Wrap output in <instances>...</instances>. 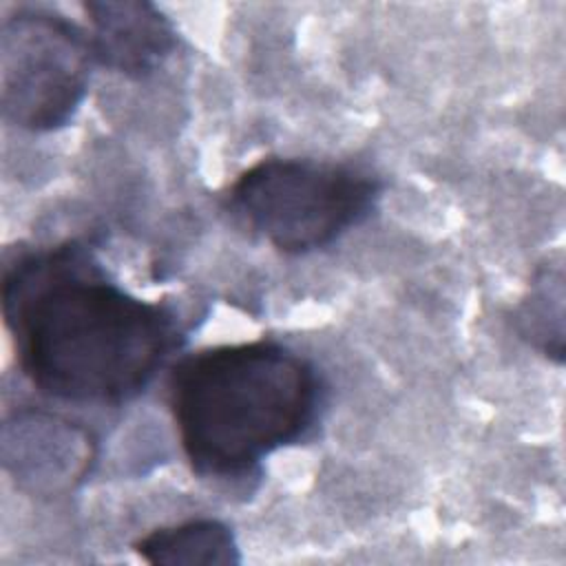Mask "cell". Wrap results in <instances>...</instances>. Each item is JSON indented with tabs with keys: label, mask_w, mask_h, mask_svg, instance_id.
<instances>
[{
	"label": "cell",
	"mask_w": 566,
	"mask_h": 566,
	"mask_svg": "<svg viewBox=\"0 0 566 566\" xmlns=\"http://www.w3.org/2000/svg\"><path fill=\"white\" fill-rule=\"evenodd\" d=\"M2 318L27 380L77 405L137 398L184 340L172 307L124 290L77 239L4 265Z\"/></svg>",
	"instance_id": "obj_1"
},
{
	"label": "cell",
	"mask_w": 566,
	"mask_h": 566,
	"mask_svg": "<svg viewBox=\"0 0 566 566\" xmlns=\"http://www.w3.org/2000/svg\"><path fill=\"white\" fill-rule=\"evenodd\" d=\"M327 391L312 360L274 340L217 345L170 371L168 405L199 478L239 480L279 449L307 440Z\"/></svg>",
	"instance_id": "obj_2"
},
{
	"label": "cell",
	"mask_w": 566,
	"mask_h": 566,
	"mask_svg": "<svg viewBox=\"0 0 566 566\" xmlns=\"http://www.w3.org/2000/svg\"><path fill=\"white\" fill-rule=\"evenodd\" d=\"M382 181L369 170L310 157H265L228 190L230 212L290 256L323 250L371 217Z\"/></svg>",
	"instance_id": "obj_3"
},
{
	"label": "cell",
	"mask_w": 566,
	"mask_h": 566,
	"mask_svg": "<svg viewBox=\"0 0 566 566\" xmlns=\"http://www.w3.org/2000/svg\"><path fill=\"white\" fill-rule=\"evenodd\" d=\"M95 62L91 38L69 18L20 7L0 27V111L27 133H51L80 111Z\"/></svg>",
	"instance_id": "obj_4"
},
{
	"label": "cell",
	"mask_w": 566,
	"mask_h": 566,
	"mask_svg": "<svg viewBox=\"0 0 566 566\" xmlns=\"http://www.w3.org/2000/svg\"><path fill=\"white\" fill-rule=\"evenodd\" d=\"M93 433L57 413L22 409L4 422L2 460L15 484L35 495L73 491L93 469Z\"/></svg>",
	"instance_id": "obj_5"
},
{
	"label": "cell",
	"mask_w": 566,
	"mask_h": 566,
	"mask_svg": "<svg viewBox=\"0 0 566 566\" xmlns=\"http://www.w3.org/2000/svg\"><path fill=\"white\" fill-rule=\"evenodd\" d=\"M95 62L130 80L155 73L177 49L172 20L146 0L84 4Z\"/></svg>",
	"instance_id": "obj_6"
},
{
	"label": "cell",
	"mask_w": 566,
	"mask_h": 566,
	"mask_svg": "<svg viewBox=\"0 0 566 566\" xmlns=\"http://www.w3.org/2000/svg\"><path fill=\"white\" fill-rule=\"evenodd\" d=\"M133 548L153 566H232L241 562L232 528L212 517L155 528L139 537Z\"/></svg>",
	"instance_id": "obj_7"
},
{
	"label": "cell",
	"mask_w": 566,
	"mask_h": 566,
	"mask_svg": "<svg viewBox=\"0 0 566 566\" xmlns=\"http://www.w3.org/2000/svg\"><path fill=\"white\" fill-rule=\"evenodd\" d=\"M513 327L531 347L562 365L564 360V263L539 265L528 292L513 310Z\"/></svg>",
	"instance_id": "obj_8"
}]
</instances>
